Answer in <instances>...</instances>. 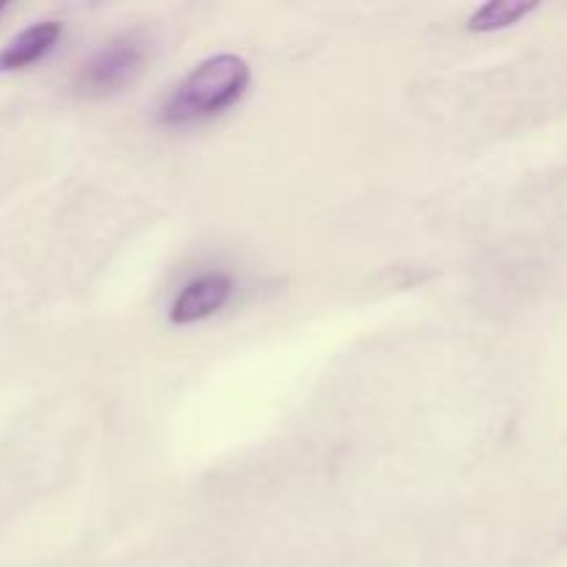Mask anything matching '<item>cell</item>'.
I'll use <instances>...</instances> for the list:
<instances>
[{"label": "cell", "instance_id": "obj_4", "mask_svg": "<svg viewBox=\"0 0 567 567\" xmlns=\"http://www.w3.org/2000/svg\"><path fill=\"white\" fill-rule=\"evenodd\" d=\"M61 25L55 20L37 22V25L25 28L22 33H17L3 50H0V72H14L22 66L33 64L42 55H48L53 50V44L59 42Z\"/></svg>", "mask_w": 567, "mask_h": 567}, {"label": "cell", "instance_id": "obj_3", "mask_svg": "<svg viewBox=\"0 0 567 567\" xmlns=\"http://www.w3.org/2000/svg\"><path fill=\"white\" fill-rule=\"evenodd\" d=\"M233 293V280L221 271L216 275H203L197 277L194 282H188L177 299L172 302L169 319L175 324H194V321H203L208 316L219 313L221 308L227 305Z\"/></svg>", "mask_w": 567, "mask_h": 567}, {"label": "cell", "instance_id": "obj_5", "mask_svg": "<svg viewBox=\"0 0 567 567\" xmlns=\"http://www.w3.org/2000/svg\"><path fill=\"white\" fill-rule=\"evenodd\" d=\"M535 9L537 3H526V0H493V3H485L471 14L468 25L471 31H498V28L513 25Z\"/></svg>", "mask_w": 567, "mask_h": 567}, {"label": "cell", "instance_id": "obj_2", "mask_svg": "<svg viewBox=\"0 0 567 567\" xmlns=\"http://www.w3.org/2000/svg\"><path fill=\"white\" fill-rule=\"evenodd\" d=\"M144 59H147V50L136 37L114 39V42L103 44L81 66L78 86H81L83 94H92V97L120 92L122 86L136 81L138 72L144 70Z\"/></svg>", "mask_w": 567, "mask_h": 567}, {"label": "cell", "instance_id": "obj_6", "mask_svg": "<svg viewBox=\"0 0 567 567\" xmlns=\"http://www.w3.org/2000/svg\"><path fill=\"white\" fill-rule=\"evenodd\" d=\"M3 9H6V3H0V14H3Z\"/></svg>", "mask_w": 567, "mask_h": 567}, {"label": "cell", "instance_id": "obj_1", "mask_svg": "<svg viewBox=\"0 0 567 567\" xmlns=\"http://www.w3.org/2000/svg\"><path fill=\"white\" fill-rule=\"evenodd\" d=\"M249 83L247 61L238 55L221 53L199 61L186 78L175 86L161 109V120L169 125L205 120L221 114L244 94Z\"/></svg>", "mask_w": 567, "mask_h": 567}]
</instances>
